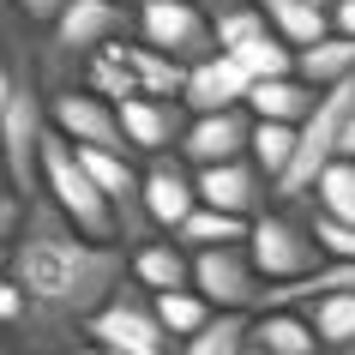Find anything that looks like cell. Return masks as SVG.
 I'll use <instances>...</instances> for the list:
<instances>
[{
    "instance_id": "obj_1",
    "label": "cell",
    "mask_w": 355,
    "mask_h": 355,
    "mask_svg": "<svg viewBox=\"0 0 355 355\" xmlns=\"http://www.w3.org/2000/svg\"><path fill=\"white\" fill-rule=\"evenodd\" d=\"M6 277L31 295V319L55 325H85L96 307L132 277V253L121 241H91L78 235L49 193L31 199L19 241L6 247Z\"/></svg>"
},
{
    "instance_id": "obj_2",
    "label": "cell",
    "mask_w": 355,
    "mask_h": 355,
    "mask_svg": "<svg viewBox=\"0 0 355 355\" xmlns=\"http://www.w3.org/2000/svg\"><path fill=\"white\" fill-rule=\"evenodd\" d=\"M42 139H49V103H42V60L24 42V19L6 12V67H0V150H6V187L37 199L42 193Z\"/></svg>"
},
{
    "instance_id": "obj_3",
    "label": "cell",
    "mask_w": 355,
    "mask_h": 355,
    "mask_svg": "<svg viewBox=\"0 0 355 355\" xmlns=\"http://www.w3.org/2000/svg\"><path fill=\"white\" fill-rule=\"evenodd\" d=\"M42 193L60 205V217H67L78 235H91V241H121V217H114L109 193L85 175L78 150L67 145L60 132H49V139H42Z\"/></svg>"
},
{
    "instance_id": "obj_4",
    "label": "cell",
    "mask_w": 355,
    "mask_h": 355,
    "mask_svg": "<svg viewBox=\"0 0 355 355\" xmlns=\"http://www.w3.org/2000/svg\"><path fill=\"white\" fill-rule=\"evenodd\" d=\"M85 343H103V349H121V355H181V343L157 319V295L139 289L132 277L109 295V307H96L85 319Z\"/></svg>"
},
{
    "instance_id": "obj_5",
    "label": "cell",
    "mask_w": 355,
    "mask_h": 355,
    "mask_svg": "<svg viewBox=\"0 0 355 355\" xmlns=\"http://www.w3.org/2000/svg\"><path fill=\"white\" fill-rule=\"evenodd\" d=\"M247 253H253V265H259V277L277 289V283H301L313 277L325 259V247H319V229L301 223L295 211H265V217H253V235H247Z\"/></svg>"
},
{
    "instance_id": "obj_6",
    "label": "cell",
    "mask_w": 355,
    "mask_h": 355,
    "mask_svg": "<svg viewBox=\"0 0 355 355\" xmlns=\"http://www.w3.org/2000/svg\"><path fill=\"white\" fill-rule=\"evenodd\" d=\"M139 24V6H121V0H73L67 12L49 31V55L42 67H60V60H96L109 42H121Z\"/></svg>"
},
{
    "instance_id": "obj_7",
    "label": "cell",
    "mask_w": 355,
    "mask_h": 355,
    "mask_svg": "<svg viewBox=\"0 0 355 355\" xmlns=\"http://www.w3.org/2000/svg\"><path fill=\"white\" fill-rule=\"evenodd\" d=\"M193 289H199L217 313H259L265 295H271V283L259 277V265H253L247 241L193 253Z\"/></svg>"
},
{
    "instance_id": "obj_8",
    "label": "cell",
    "mask_w": 355,
    "mask_h": 355,
    "mask_svg": "<svg viewBox=\"0 0 355 355\" xmlns=\"http://www.w3.org/2000/svg\"><path fill=\"white\" fill-rule=\"evenodd\" d=\"M139 42L163 49L181 67H199V60L223 55L217 49V31H211V12L193 6V0H145L139 6Z\"/></svg>"
},
{
    "instance_id": "obj_9",
    "label": "cell",
    "mask_w": 355,
    "mask_h": 355,
    "mask_svg": "<svg viewBox=\"0 0 355 355\" xmlns=\"http://www.w3.org/2000/svg\"><path fill=\"white\" fill-rule=\"evenodd\" d=\"M49 132H60L67 145H85V150H121V157H132L127 127H121V103L85 91V85L49 91Z\"/></svg>"
},
{
    "instance_id": "obj_10",
    "label": "cell",
    "mask_w": 355,
    "mask_h": 355,
    "mask_svg": "<svg viewBox=\"0 0 355 355\" xmlns=\"http://www.w3.org/2000/svg\"><path fill=\"white\" fill-rule=\"evenodd\" d=\"M199 199L211 211H229V217H265V199H277L271 175H265L253 157H235V163H217V168H199Z\"/></svg>"
},
{
    "instance_id": "obj_11",
    "label": "cell",
    "mask_w": 355,
    "mask_h": 355,
    "mask_svg": "<svg viewBox=\"0 0 355 355\" xmlns=\"http://www.w3.org/2000/svg\"><path fill=\"white\" fill-rule=\"evenodd\" d=\"M253 150V114L247 109H223V114H193L187 132H181V145L175 157L193 168H217V163H235Z\"/></svg>"
},
{
    "instance_id": "obj_12",
    "label": "cell",
    "mask_w": 355,
    "mask_h": 355,
    "mask_svg": "<svg viewBox=\"0 0 355 355\" xmlns=\"http://www.w3.org/2000/svg\"><path fill=\"white\" fill-rule=\"evenodd\" d=\"M199 205H205V199H199V168L181 163V157H150L145 211H150V223H157V235H175Z\"/></svg>"
},
{
    "instance_id": "obj_13",
    "label": "cell",
    "mask_w": 355,
    "mask_h": 355,
    "mask_svg": "<svg viewBox=\"0 0 355 355\" xmlns=\"http://www.w3.org/2000/svg\"><path fill=\"white\" fill-rule=\"evenodd\" d=\"M253 85L259 78L247 73L235 55H211V60H199L187 73V114H223V109H247V96H253Z\"/></svg>"
},
{
    "instance_id": "obj_14",
    "label": "cell",
    "mask_w": 355,
    "mask_h": 355,
    "mask_svg": "<svg viewBox=\"0 0 355 355\" xmlns=\"http://www.w3.org/2000/svg\"><path fill=\"white\" fill-rule=\"evenodd\" d=\"M187 121H193L187 103H175V96H127V103H121L127 145L145 150V157H168V145H181Z\"/></svg>"
},
{
    "instance_id": "obj_15",
    "label": "cell",
    "mask_w": 355,
    "mask_h": 355,
    "mask_svg": "<svg viewBox=\"0 0 355 355\" xmlns=\"http://www.w3.org/2000/svg\"><path fill=\"white\" fill-rule=\"evenodd\" d=\"M247 355H325V343L301 307H265V313H253Z\"/></svg>"
},
{
    "instance_id": "obj_16",
    "label": "cell",
    "mask_w": 355,
    "mask_h": 355,
    "mask_svg": "<svg viewBox=\"0 0 355 355\" xmlns=\"http://www.w3.org/2000/svg\"><path fill=\"white\" fill-rule=\"evenodd\" d=\"M132 283L150 289V295H168V289H193V253L175 235H150V241L132 247Z\"/></svg>"
},
{
    "instance_id": "obj_17",
    "label": "cell",
    "mask_w": 355,
    "mask_h": 355,
    "mask_svg": "<svg viewBox=\"0 0 355 355\" xmlns=\"http://www.w3.org/2000/svg\"><path fill=\"white\" fill-rule=\"evenodd\" d=\"M319 96L325 91H313L301 73L295 78H259L253 96H247V114H253V121H277V127H301V121L319 109Z\"/></svg>"
},
{
    "instance_id": "obj_18",
    "label": "cell",
    "mask_w": 355,
    "mask_h": 355,
    "mask_svg": "<svg viewBox=\"0 0 355 355\" xmlns=\"http://www.w3.org/2000/svg\"><path fill=\"white\" fill-rule=\"evenodd\" d=\"M114 49H121V60H127L132 78H139V96H175V103L187 96V73L193 67L168 60L163 49H150V42H127V37L114 42Z\"/></svg>"
},
{
    "instance_id": "obj_19",
    "label": "cell",
    "mask_w": 355,
    "mask_h": 355,
    "mask_svg": "<svg viewBox=\"0 0 355 355\" xmlns=\"http://www.w3.org/2000/svg\"><path fill=\"white\" fill-rule=\"evenodd\" d=\"M259 6H265V19H271V31H277L295 55L331 37V12L313 6V0H259Z\"/></svg>"
},
{
    "instance_id": "obj_20",
    "label": "cell",
    "mask_w": 355,
    "mask_h": 355,
    "mask_svg": "<svg viewBox=\"0 0 355 355\" xmlns=\"http://www.w3.org/2000/svg\"><path fill=\"white\" fill-rule=\"evenodd\" d=\"M253 235V223L247 217H229V211H211V205H199L187 217V223L175 229V241L187 247V253H211V247H235V241H247Z\"/></svg>"
},
{
    "instance_id": "obj_21",
    "label": "cell",
    "mask_w": 355,
    "mask_h": 355,
    "mask_svg": "<svg viewBox=\"0 0 355 355\" xmlns=\"http://www.w3.org/2000/svg\"><path fill=\"white\" fill-rule=\"evenodd\" d=\"M313 91H331V85H343V78H355V37H325L313 42V49H301V67H295Z\"/></svg>"
},
{
    "instance_id": "obj_22",
    "label": "cell",
    "mask_w": 355,
    "mask_h": 355,
    "mask_svg": "<svg viewBox=\"0 0 355 355\" xmlns=\"http://www.w3.org/2000/svg\"><path fill=\"white\" fill-rule=\"evenodd\" d=\"M301 313L313 319L319 343H325L331 355H349V349H355V289H337V295H319V301H307Z\"/></svg>"
},
{
    "instance_id": "obj_23",
    "label": "cell",
    "mask_w": 355,
    "mask_h": 355,
    "mask_svg": "<svg viewBox=\"0 0 355 355\" xmlns=\"http://www.w3.org/2000/svg\"><path fill=\"white\" fill-rule=\"evenodd\" d=\"M211 31H217V49L235 55V49H247V42L271 37V19H265L259 0H223V6L211 12Z\"/></svg>"
},
{
    "instance_id": "obj_24",
    "label": "cell",
    "mask_w": 355,
    "mask_h": 355,
    "mask_svg": "<svg viewBox=\"0 0 355 355\" xmlns=\"http://www.w3.org/2000/svg\"><path fill=\"white\" fill-rule=\"evenodd\" d=\"M157 319L168 325L175 343H187V337H199L211 319H217V307H211L199 289H168V295H157Z\"/></svg>"
},
{
    "instance_id": "obj_25",
    "label": "cell",
    "mask_w": 355,
    "mask_h": 355,
    "mask_svg": "<svg viewBox=\"0 0 355 355\" xmlns=\"http://www.w3.org/2000/svg\"><path fill=\"white\" fill-rule=\"evenodd\" d=\"M295 139H301V127H277V121H253V163L271 175V187H277L283 175H289V163H295Z\"/></svg>"
},
{
    "instance_id": "obj_26",
    "label": "cell",
    "mask_w": 355,
    "mask_h": 355,
    "mask_svg": "<svg viewBox=\"0 0 355 355\" xmlns=\"http://www.w3.org/2000/svg\"><path fill=\"white\" fill-rule=\"evenodd\" d=\"M247 331H253V313H217L199 337L181 343V355H247Z\"/></svg>"
},
{
    "instance_id": "obj_27",
    "label": "cell",
    "mask_w": 355,
    "mask_h": 355,
    "mask_svg": "<svg viewBox=\"0 0 355 355\" xmlns=\"http://www.w3.org/2000/svg\"><path fill=\"white\" fill-rule=\"evenodd\" d=\"M85 91L109 96V103H127V96H139V78H132V67L121 60V49H103L96 60H85Z\"/></svg>"
},
{
    "instance_id": "obj_28",
    "label": "cell",
    "mask_w": 355,
    "mask_h": 355,
    "mask_svg": "<svg viewBox=\"0 0 355 355\" xmlns=\"http://www.w3.org/2000/svg\"><path fill=\"white\" fill-rule=\"evenodd\" d=\"M313 205H319V217H331V223H349V229H355V163H331L325 175H319Z\"/></svg>"
},
{
    "instance_id": "obj_29",
    "label": "cell",
    "mask_w": 355,
    "mask_h": 355,
    "mask_svg": "<svg viewBox=\"0 0 355 355\" xmlns=\"http://www.w3.org/2000/svg\"><path fill=\"white\" fill-rule=\"evenodd\" d=\"M235 60H241L253 78H295V67H301V55L277 37V31L259 37V42H247V49H235Z\"/></svg>"
},
{
    "instance_id": "obj_30",
    "label": "cell",
    "mask_w": 355,
    "mask_h": 355,
    "mask_svg": "<svg viewBox=\"0 0 355 355\" xmlns=\"http://www.w3.org/2000/svg\"><path fill=\"white\" fill-rule=\"evenodd\" d=\"M313 229H319V247H325V259H343V265H355V229H349V223L313 217Z\"/></svg>"
},
{
    "instance_id": "obj_31",
    "label": "cell",
    "mask_w": 355,
    "mask_h": 355,
    "mask_svg": "<svg viewBox=\"0 0 355 355\" xmlns=\"http://www.w3.org/2000/svg\"><path fill=\"white\" fill-rule=\"evenodd\" d=\"M67 6H73V0H12V12H19L31 31H55V19Z\"/></svg>"
},
{
    "instance_id": "obj_32",
    "label": "cell",
    "mask_w": 355,
    "mask_h": 355,
    "mask_svg": "<svg viewBox=\"0 0 355 355\" xmlns=\"http://www.w3.org/2000/svg\"><path fill=\"white\" fill-rule=\"evenodd\" d=\"M331 31L337 37H355V0H337L331 6Z\"/></svg>"
},
{
    "instance_id": "obj_33",
    "label": "cell",
    "mask_w": 355,
    "mask_h": 355,
    "mask_svg": "<svg viewBox=\"0 0 355 355\" xmlns=\"http://www.w3.org/2000/svg\"><path fill=\"white\" fill-rule=\"evenodd\" d=\"M337 163H355V121H349V132H343V145H337Z\"/></svg>"
},
{
    "instance_id": "obj_34",
    "label": "cell",
    "mask_w": 355,
    "mask_h": 355,
    "mask_svg": "<svg viewBox=\"0 0 355 355\" xmlns=\"http://www.w3.org/2000/svg\"><path fill=\"white\" fill-rule=\"evenodd\" d=\"M73 355H121V349H103V343H78Z\"/></svg>"
},
{
    "instance_id": "obj_35",
    "label": "cell",
    "mask_w": 355,
    "mask_h": 355,
    "mask_svg": "<svg viewBox=\"0 0 355 355\" xmlns=\"http://www.w3.org/2000/svg\"><path fill=\"white\" fill-rule=\"evenodd\" d=\"M193 6H205V12H217V6H223V0H193Z\"/></svg>"
},
{
    "instance_id": "obj_36",
    "label": "cell",
    "mask_w": 355,
    "mask_h": 355,
    "mask_svg": "<svg viewBox=\"0 0 355 355\" xmlns=\"http://www.w3.org/2000/svg\"><path fill=\"white\" fill-rule=\"evenodd\" d=\"M313 6H325V12H331V6H337V0H313Z\"/></svg>"
},
{
    "instance_id": "obj_37",
    "label": "cell",
    "mask_w": 355,
    "mask_h": 355,
    "mask_svg": "<svg viewBox=\"0 0 355 355\" xmlns=\"http://www.w3.org/2000/svg\"><path fill=\"white\" fill-rule=\"evenodd\" d=\"M121 6H145V0H121Z\"/></svg>"
},
{
    "instance_id": "obj_38",
    "label": "cell",
    "mask_w": 355,
    "mask_h": 355,
    "mask_svg": "<svg viewBox=\"0 0 355 355\" xmlns=\"http://www.w3.org/2000/svg\"><path fill=\"white\" fill-rule=\"evenodd\" d=\"M349 355H355V349H349Z\"/></svg>"
}]
</instances>
